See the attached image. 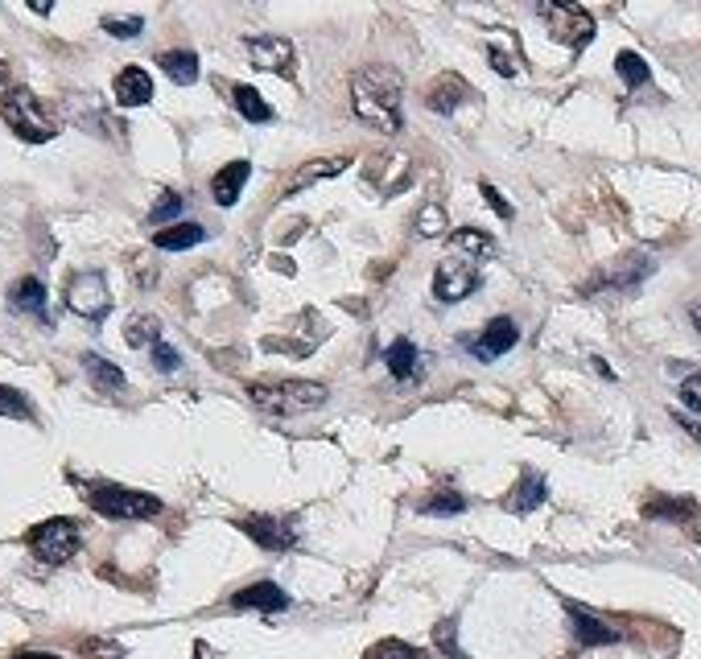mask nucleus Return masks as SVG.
Returning a JSON list of instances; mask_svg holds the SVG:
<instances>
[{
    "mask_svg": "<svg viewBox=\"0 0 701 659\" xmlns=\"http://www.w3.org/2000/svg\"><path fill=\"white\" fill-rule=\"evenodd\" d=\"M153 99V79L141 71V66H128V71L116 75V103L120 108H141V103Z\"/></svg>",
    "mask_w": 701,
    "mask_h": 659,
    "instance_id": "nucleus-14",
    "label": "nucleus"
},
{
    "mask_svg": "<svg viewBox=\"0 0 701 659\" xmlns=\"http://www.w3.org/2000/svg\"><path fill=\"white\" fill-rule=\"evenodd\" d=\"M545 499H549V487H545V478H541V474H524V478L516 482V491L508 495V511L524 515V511H532V507H541Z\"/></svg>",
    "mask_w": 701,
    "mask_h": 659,
    "instance_id": "nucleus-18",
    "label": "nucleus"
},
{
    "mask_svg": "<svg viewBox=\"0 0 701 659\" xmlns=\"http://www.w3.org/2000/svg\"><path fill=\"white\" fill-rule=\"evenodd\" d=\"M400 95H405V75L392 66H363L351 79V108L359 120H367L380 132H400Z\"/></svg>",
    "mask_w": 701,
    "mask_h": 659,
    "instance_id": "nucleus-1",
    "label": "nucleus"
},
{
    "mask_svg": "<svg viewBox=\"0 0 701 659\" xmlns=\"http://www.w3.org/2000/svg\"><path fill=\"white\" fill-rule=\"evenodd\" d=\"M66 305H71V314H79L87 322H99L112 309L108 281L99 272H79L71 281V289H66Z\"/></svg>",
    "mask_w": 701,
    "mask_h": 659,
    "instance_id": "nucleus-8",
    "label": "nucleus"
},
{
    "mask_svg": "<svg viewBox=\"0 0 701 659\" xmlns=\"http://www.w3.org/2000/svg\"><path fill=\"white\" fill-rule=\"evenodd\" d=\"M487 54H491V66H495L499 75H508V79L516 75V58H512V54H504V50H495V46H491Z\"/></svg>",
    "mask_w": 701,
    "mask_h": 659,
    "instance_id": "nucleus-38",
    "label": "nucleus"
},
{
    "mask_svg": "<svg viewBox=\"0 0 701 659\" xmlns=\"http://www.w3.org/2000/svg\"><path fill=\"white\" fill-rule=\"evenodd\" d=\"M450 244H454L458 256H475V260H491L495 256V239L475 231V227H462L458 235H450Z\"/></svg>",
    "mask_w": 701,
    "mask_h": 659,
    "instance_id": "nucleus-25",
    "label": "nucleus"
},
{
    "mask_svg": "<svg viewBox=\"0 0 701 659\" xmlns=\"http://www.w3.org/2000/svg\"><path fill=\"white\" fill-rule=\"evenodd\" d=\"M475 289H479V268H475V260H466L458 252L446 256L438 264V272H433V293H438V301H446V305L471 297Z\"/></svg>",
    "mask_w": 701,
    "mask_h": 659,
    "instance_id": "nucleus-7",
    "label": "nucleus"
},
{
    "mask_svg": "<svg viewBox=\"0 0 701 659\" xmlns=\"http://www.w3.org/2000/svg\"><path fill=\"white\" fill-rule=\"evenodd\" d=\"M615 71H619V79H623L627 87H644V83L652 79V71H648V62H644L640 54H631V50H623V54L615 58Z\"/></svg>",
    "mask_w": 701,
    "mask_h": 659,
    "instance_id": "nucleus-27",
    "label": "nucleus"
},
{
    "mask_svg": "<svg viewBox=\"0 0 701 659\" xmlns=\"http://www.w3.org/2000/svg\"><path fill=\"white\" fill-rule=\"evenodd\" d=\"M260 548H273V552H285L297 544V524L293 519H277V515H252L240 524Z\"/></svg>",
    "mask_w": 701,
    "mask_h": 659,
    "instance_id": "nucleus-9",
    "label": "nucleus"
},
{
    "mask_svg": "<svg viewBox=\"0 0 701 659\" xmlns=\"http://www.w3.org/2000/svg\"><path fill=\"white\" fill-rule=\"evenodd\" d=\"M644 515H648V519H693L697 507H693L689 499H656V503L644 507Z\"/></svg>",
    "mask_w": 701,
    "mask_h": 659,
    "instance_id": "nucleus-28",
    "label": "nucleus"
},
{
    "mask_svg": "<svg viewBox=\"0 0 701 659\" xmlns=\"http://www.w3.org/2000/svg\"><path fill=\"white\" fill-rule=\"evenodd\" d=\"M681 404L693 408V412H701V375H689L685 384H681Z\"/></svg>",
    "mask_w": 701,
    "mask_h": 659,
    "instance_id": "nucleus-37",
    "label": "nucleus"
},
{
    "mask_svg": "<svg viewBox=\"0 0 701 659\" xmlns=\"http://www.w3.org/2000/svg\"><path fill=\"white\" fill-rule=\"evenodd\" d=\"M367 659H425V651L400 643V639H384V643H376L372 651H367Z\"/></svg>",
    "mask_w": 701,
    "mask_h": 659,
    "instance_id": "nucleus-29",
    "label": "nucleus"
},
{
    "mask_svg": "<svg viewBox=\"0 0 701 659\" xmlns=\"http://www.w3.org/2000/svg\"><path fill=\"white\" fill-rule=\"evenodd\" d=\"M446 231V211L442 206H421V215H417V235H425V239H433V235H442Z\"/></svg>",
    "mask_w": 701,
    "mask_h": 659,
    "instance_id": "nucleus-31",
    "label": "nucleus"
},
{
    "mask_svg": "<svg viewBox=\"0 0 701 659\" xmlns=\"http://www.w3.org/2000/svg\"><path fill=\"white\" fill-rule=\"evenodd\" d=\"M207 239V227H198V223H174V227H165L157 231V248L161 252H186L194 244H203Z\"/></svg>",
    "mask_w": 701,
    "mask_h": 659,
    "instance_id": "nucleus-20",
    "label": "nucleus"
},
{
    "mask_svg": "<svg viewBox=\"0 0 701 659\" xmlns=\"http://www.w3.org/2000/svg\"><path fill=\"white\" fill-rule=\"evenodd\" d=\"M677 425H681V429H685L689 437H697V441H701V425H693V421H685V416H677Z\"/></svg>",
    "mask_w": 701,
    "mask_h": 659,
    "instance_id": "nucleus-39",
    "label": "nucleus"
},
{
    "mask_svg": "<svg viewBox=\"0 0 701 659\" xmlns=\"http://www.w3.org/2000/svg\"><path fill=\"white\" fill-rule=\"evenodd\" d=\"M153 363H157V371H178L182 367V355L174 351L170 342H157L153 346Z\"/></svg>",
    "mask_w": 701,
    "mask_h": 659,
    "instance_id": "nucleus-34",
    "label": "nucleus"
},
{
    "mask_svg": "<svg viewBox=\"0 0 701 659\" xmlns=\"http://www.w3.org/2000/svg\"><path fill=\"white\" fill-rule=\"evenodd\" d=\"M104 29L112 33V38H137V33L145 29V21H141V17H128V21H116V17H108V21H104Z\"/></svg>",
    "mask_w": 701,
    "mask_h": 659,
    "instance_id": "nucleus-35",
    "label": "nucleus"
},
{
    "mask_svg": "<svg viewBox=\"0 0 701 659\" xmlns=\"http://www.w3.org/2000/svg\"><path fill=\"white\" fill-rule=\"evenodd\" d=\"M0 416H17V421H29L33 408L17 388H0Z\"/></svg>",
    "mask_w": 701,
    "mask_h": 659,
    "instance_id": "nucleus-32",
    "label": "nucleus"
},
{
    "mask_svg": "<svg viewBox=\"0 0 701 659\" xmlns=\"http://www.w3.org/2000/svg\"><path fill=\"white\" fill-rule=\"evenodd\" d=\"M516 342H520V326H516L512 318H495V322L471 342V351H475V359L491 363V359H499V355H508Z\"/></svg>",
    "mask_w": 701,
    "mask_h": 659,
    "instance_id": "nucleus-11",
    "label": "nucleus"
},
{
    "mask_svg": "<svg viewBox=\"0 0 701 659\" xmlns=\"http://www.w3.org/2000/svg\"><path fill=\"white\" fill-rule=\"evenodd\" d=\"M79 524L75 519H46V524H38L29 532V548H33V557L46 561V565H62V561H71L75 552H79Z\"/></svg>",
    "mask_w": 701,
    "mask_h": 659,
    "instance_id": "nucleus-3",
    "label": "nucleus"
},
{
    "mask_svg": "<svg viewBox=\"0 0 701 659\" xmlns=\"http://www.w3.org/2000/svg\"><path fill=\"white\" fill-rule=\"evenodd\" d=\"M9 301H13V309H21V314H33V318L50 322L46 318V289H42L38 276H21V281L13 285V293H9Z\"/></svg>",
    "mask_w": 701,
    "mask_h": 659,
    "instance_id": "nucleus-17",
    "label": "nucleus"
},
{
    "mask_svg": "<svg viewBox=\"0 0 701 659\" xmlns=\"http://www.w3.org/2000/svg\"><path fill=\"white\" fill-rule=\"evenodd\" d=\"M161 71L170 75L178 87H190L198 79V58L190 50H165L161 54Z\"/></svg>",
    "mask_w": 701,
    "mask_h": 659,
    "instance_id": "nucleus-23",
    "label": "nucleus"
},
{
    "mask_svg": "<svg viewBox=\"0 0 701 659\" xmlns=\"http://www.w3.org/2000/svg\"><path fill=\"white\" fill-rule=\"evenodd\" d=\"M248 50H252V66H260V71L293 75V62H297L293 42H285V38H248Z\"/></svg>",
    "mask_w": 701,
    "mask_h": 659,
    "instance_id": "nucleus-10",
    "label": "nucleus"
},
{
    "mask_svg": "<svg viewBox=\"0 0 701 659\" xmlns=\"http://www.w3.org/2000/svg\"><path fill=\"white\" fill-rule=\"evenodd\" d=\"M248 173H252L248 161H231L227 169H219L215 182H211L215 202H219V206H236V202H240V190H244V182H248Z\"/></svg>",
    "mask_w": 701,
    "mask_h": 659,
    "instance_id": "nucleus-15",
    "label": "nucleus"
},
{
    "mask_svg": "<svg viewBox=\"0 0 701 659\" xmlns=\"http://www.w3.org/2000/svg\"><path fill=\"white\" fill-rule=\"evenodd\" d=\"M417 359H421V351H417L409 338H396V342L388 346V355H384V363H388V371H392L396 379H413V375H417Z\"/></svg>",
    "mask_w": 701,
    "mask_h": 659,
    "instance_id": "nucleus-22",
    "label": "nucleus"
},
{
    "mask_svg": "<svg viewBox=\"0 0 701 659\" xmlns=\"http://www.w3.org/2000/svg\"><path fill=\"white\" fill-rule=\"evenodd\" d=\"M570 610V622H574V635H578V643H586V647H607V643H619V631L615 627H607L603 618H594L590 610H582V606H565Z\"/></svg>",
    "mask_w": 701,
    "mask_h": 659,
    "instance_id": "nucleus-13",
    "label": "nucleus"
},
{
    "mask_svg": "<svg viewBox=\"0 0 701 659\" xmlns=\"http://www.w3.org/2000/svg\"><path fill=\"white\" fill-rule=\"evenodd\" d=\"M87 503L99 515H108V519H149V515H161V499H153L145 491H124V487H91Z\"/></svg>",
    "mask_w": 701,
    "mask_h": 659,
    "instance_id": "nucleus-4",
    "label": "nucleus"
},
{
    "mask_svg": "<svg viewBox=\"0 0 701 659\" xmlns=\"http://www.w3.org/2000/svg\"><path fill=\"white\" fill-rule=\"evenodd\" d=\"M689 318H693V326L701 330V301H693V305H689Z\"/></svg>",
    "mask_w": 701,
    "mask_h": 659,
    "instance_id": "nucleus-40",
    "label": "nucleus"
},
{
    "mask_svg": "<svg viewBox=\"0 0 701 659\" xmlns=\"http://www.w3.org/2000/svg\"><path fill=\"white\" fill-rule=\"evenodd\" d=\"M483 198H487V206H491V211L499 215V219H512L516 211H512V202H504V194H499L491 182H483Z\"/></svg>",
    "mask_w": 701,
    "mask_h": 659,
    "instance_id": "nucleus-36",
    "label": "nucleus"
},
{
    "mask_svg": "<svg viewBox=\"0 0 701 659\" xmlns=\"http://www.w3.org/2000/svg\"><path fill=\"white\" fill-rule=\"evenodd\" d=\"M421 511H425V515H458V511H466V499H462L458 491H442V495L425 499Z\"/></svg>",
    "mask_w": 701,
    "mask_h": 659,
    "instance_id": "nucleus-30",
    "label": "nucleus"
},
{
    "mask_svg": "<svg viewBox=\"0 0 701 659\" xmlns=\"http://www.w3.org/2000/svg\"><path fill=\"white\" fill-rule=\"evenodd\" d=\"M17 659H54V655H38V651H29V655H17Z\"/></svg>",
    "mask_w": 701,
    "mask_h": 659,
    "instance_id": "nucleus-41",
    "label": "nucleus"
},
{
    "mask_svg": "<svg viewBox=\"0 0 701 659\" xmlns=\"http://www.w3.org/2000/svg\"><path fill=\"white\" fill-rule=\"evenodd\" d=\"M231 99H236V108H240V116H244L248 124H269V120H273V108L260 99V91H256V87L240 83L236 91H231Z\"/></svg>",
    "mask_w": 701,
    "mask_h": 659,
    "instance_id": "nucleus-24",
    "label": "nucleus"
},
{
    "mask_svg": "<svg viewBox=\"0 0 701 659\" xmlns=\"http://www.w3.org/2000/svg\"><path fill=\"white\" fill-rule=\"evenodd\" d=\"M351 165V157L343 153V157H322V161H310V165H302L289 178V194H297V190H306V186H314V182H322V178H335V173H343Z\"/></svg>",
    "mask_w": 701,
    "mask_h": 659,
    "instance_id": "nucleus-16",
    "label": "nucleus"
},
{
    "mask_svg": "<svg viewBox=\"0 0 701 659\" xmlns=\"http://www.w3.org/2000/svg\"><path fill=\"white\" fill-rule=\"evenodd\" d=\"M537 17H545L549 33L570 50H582L594 38V17L582 5H553V0H545V5H537Z\"/></svg>",
    "mask_w": 701,
    "mask_h": 659,
    "instance_id": "nucleus-5",
    "label": "nucleus"
},
{
    "mask_svg": "<svg viewBox=\"0 0 701 659\" xmlns=\"http://www.w3.org/2000/svg\"><path fill=\"white\" fill-rule=\"evenodd\" d=\"M248 392L264 412H277V416L310 412L330 400V388L318 384V379H264V384H252Z\"/></svg>",
    "mask_w": 701,
    "mask_h": 659,
    "instance_id": "nucleus-2",
    "label": "nucleus"
},
{
    "mask_svg": "<svg viewBox=\"0 0 701 659\" xmlns=\"http://www.w3.org/2000/svg\"><path fill=\"white\" fill-rule=\"evenodd\" d=\"M471 95V87H466L458 75H446V79H438L433 83V91H429V108L433 112H442V116H450V112H458V103Z\"/></svg>",
    "mask_w": 701,
    "mask_h": 659,
    "instance_id": "nucleus-19",
    "label": "nucleus"
},
{
    "mask_svg": "<svg viewBox=\"0 0 701 659\" xmlns=\"http://www.w3.org/2000/svg\"><path fill=\"white\" fill-rule=\"evenodd\" d=\"M83 371L91 375V384L99 392H120L124 388V371L116 363H108L104 355H83Z\"/></svg>",
    "mask_w": 701,
    "mask_h": 659,
    "instance_id": "nucleus-21",
    "label": "nucleus"
},
{
    "mask_svg": "<svg viewBox=\"0 0 701 659\" xmlns=\"http://www.w3.org/2000/svg\"><path fill=\"white\" fill-rule=\"evenodd\" d=\"M231 606L236 610H260V614H281V610H289V594L273 581H256V585L240 589V594L231 598Z\"/></svg>",
    "mask_w": 701,
    "mask_h": 659,
    "instance_id": "nucleus-12",
    "label": "nucleus"
},
{
    "mask_svg": "<svg viewBox=\"0 0 701 659\" xmlns=\"http://www.w3.org/2000/svg\"><path fill=\"white\" fill-rule=\"evenodd\" d=\"M178 211H182V194L161 190V198L153 202V211H149V223H170Z\"/></svg>",
    "mask_w": 701,
    "mask_h": 659,
    "instance_id": "nucleus-33",
    "label": "nucleus"
},
{
    "mask_svg": "<svg viewBox=\"0 0 701 659\" xmlns=\"http://www.w3.org/2000/svg\"><path fill=\"white\" fill-rule=\"evenodd\" d=\"M124 342H128V346H157V342H161V322L149 318V314L132 318V322L124 326Z\"/></svg>",
    "mask_w": 701,
    "mask_h": 659,
    "instance_id": "nucleus-26",
    "label": "nucleus"
},
{
    "mask_svg": "<svg viewBox=\"0 0 701 659\" xmlns=\"http://www.w3.org/2000/svg\"><path fill=\"white\" fill-rule=\"evenodd\" d=\"M0 112H5L9 128L21 136V141H50V136L58 132L50 124V116L42 112V103L33 99L29 91H9L5 103H0Z\"/></svg>",
    "mask_w": 701,
    "mask_h": 659,
    "instance_id": "nucleus-6",
    "label": "nucleus"
}]
</instances>
